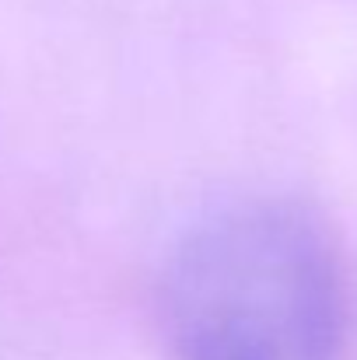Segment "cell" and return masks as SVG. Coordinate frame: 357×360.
<instances>
[{
    "instance_id": "6da1fadb",
    "label": "cell",
    "mask_w": 357,
    "mask_h": 360,
    "mask_svg": "<svg viewBox=\"0 0 357 360\" xmlns=\"http://www.w3.org/2000/svg\"><path fill=\"white\" fill-rule=\"evenodd\" d=\"M175 360H344L351 294L326 228L284 200L207 217L165 273Z\"/></svg>"
}]
</instances>
